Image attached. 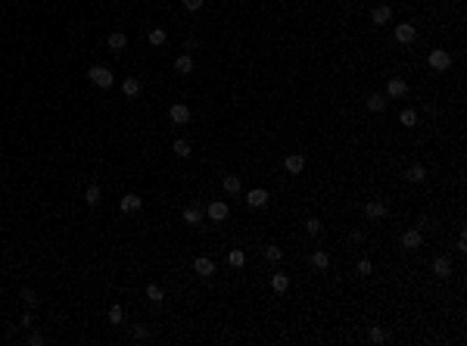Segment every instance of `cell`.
I'll use <instances>...</instances> for the list:
<instances>
[{
	"label": "cell",
	"mask_w": 467,
	"mask_h": 346,
	"mask_svg": "<svg viewBox=\"0 0 467 346\" xmlns=\"http://www.w3.org/2000/svg\"><path fill=\"white\" fill-rule=\"evenodd\" d=\"M227 262H231L234 268H243L246 265V253L243 250H231V253H227Z\"/></svg>",
	"instance_id": "24"
},
{
	"label": "cell",
	"mask_w": 467,
	"mask_h": 346,
	"mask_svg": "<svg viewBox=\"0 0 467 346\" xmlns=\"http://www.w3.org/2000/svg\"><path fill=\"white\" fill-rule=\"evenodd\" d=\"M368 337H371V343H383V340H386V331H383V327H377V324H374L371 331H368Z\"/></svg>",
	"instance_id": "32"
},
{
	"label": "cell",
	"mask_w": 467,
	"mask_h": 346,
	"mask_svg": "<svg viewBox=\"0 0 467 346\" xmlns=\"http://www.w3.org/2000/svg\"><path fill=\"white\" fill-rule=\"evenodd\" d=\"M22 300H25V302H28V306H31V302H38V293L31 290V287H22Z\"/></svg>",
	"instance_id": "35"
},
{
	"label": "cell",
	"mask_w": 467,
	"mask_h": 346,
	"mask_svg": "<svg viewBox=\"0 0 467 346\" xmlns=\"http://www.w3.org/2000/svg\"><path fill=\"white\" fill-rule=\"evenodd\" d=\"M389 19H393V10H389V6H374L371 10V22L374 25H386Z\"/></svg>",
	"instance_id": "10"
},
{
	"label": "cell",
	"mask_w": 467,
	"mask_h": 346,
	"mask_svg": "<svg viewBox=\"0 0 467 346\" xmlns=\"http://www.w3.org/2000/svg\"><path fill=\"white\" fill-rule=\"evenodd\" d=\"M84 200H88L90 206H97V203H100V187H97V184H90V187L84 190Z\"/></svg>",
	"instance_id": "29"
},
{
	"label": "cell",
	"mask_w": 467,
	"mask_h": 346,
	"mask_svg": "<svg viewBox=\"0 0 467 346\" xmlns=\"http://www.w3.org/2000/svg\"><path fill=\"white\" fill-rule=\"evenodd\" d=\"M200 218H202V212H200L197 206H187V209H184V222H187V225H200Z\"/></svg>",
	"instance_id": "27"
},
{
	"label": "cell",
	"mask_w": 467,
	"mask_h": 346,
	"mask_svg": "<svg viewBox=\"0 0 467 346\" xmlns=\"http://www.w3.org/2000/svg\"><path fill=\"white\" fill-rule=\"evenodd\" d=\"M311 265L321 268V272H327V268H330V256L324 250H315V253H311Z\"/></svg>",
	"instance_id": "17"
},
{
	"label": "cell",
	"mask_w": 467,
	"mask_h": 346,
	"mask_svg": "<svg viewBox=\"0 0 467 346\" xmlns=\"http://www.w3.org/2000/svg\"><path fill=\"white\" fill-rule=\"evenodd\" d=\"M414 35H418V31H414V25H408V22L396 25V41H399V44H411Z\"/></svg>",
	"instance_id": "6"
},
{
	"label": "cell",
	"mask_w": 467,
	"mask_h": 346,
	"mask_svg": "<svg viewBox=\"0 0 467 346\" xmlns=\"http://www.w3.org/2000/svg\"><path fill=\"white\" fill-rule=\"evenodd\" d=\"M193 272H197L200 277H209V275H215V262L206 259V256H200V259H193Z\"/></svg>",
	"instance_id": "5"
},
{
	"label": "cell",
	"mask_w": 467,
	"mask_h": 346,
	"mask_svg": "<svg viewBox=\"0 0 467 346\" xmlns=\"http://www.w3.org/2000/svg\"><path fill=\"white\" fill-rule=\"evenodd\" d=\"M284 168H287L290 175H302V168H305V159H302L299 153H290V156L284 159Z\"/></svg>",
	"instance_id": "8"
},
{
	"label": "cell",
	"mask_w": 467,
	"mask_h": 346,
	"mask_svg": "<svg viewBox=\"0 0 467 346\" xmlns=\"http://www.w3.org/2000/svg\"><path fill=\"white\" fill-rule=\"evenodd\" d=\"M147 300H150V302H156V306H159V302L165 300L162 287H159V284H147Z\"/></svg>",
	"instance_id": "21"
},
{
	"label": "cell",
	"mask_w": 467,
	"mask_h": 346,
	"mask_svg": "<svg viewBox=\"0 0 467 346\" xmlns=\"http://www.w3.org/2000/svg\"><path fill=\"white\" fill-rule=\"evenodd\" d=\"M122 94H125V97H137V94H140V78L128 75V78L122 81Z\"/></svg>",
	"instance_id": "14"
},
{
	"label": "cell",
	"mask_w": 467,
	"mask_h": 346,
	"mask_svg": "<svg viewBox=\"0 0 467 346\" xmlns=\"http://www.w3.org/2000/svg\"><path fill=\"white\" fill-rule=\"evenodd\" d=\"M321 228H324V225H321V218H309V222H305V231H309L311 237H318Z\"/></svg>",
	"instance_id": "31"
},
{
	"label": "cell",
	"mask_w": 467,
	"mask_h": 346,
	"mask_svg": "<svg viewBox=\"0 0 467 346\" xmlns=\"http://www.w3.org/2000/svg\"><path fill=\"white\" fill-rule=\"evenodd\" d=\"M88 78L97 84V88H112V72H109L106 66H90Z\"/></svg>",
	"instance_id": "1"
},
{
	"label": "cell",
	"mask_w": 467,
	"mask_h": 346,
	"mask_svg": "<svg viewBox=\"0 0 467 346\" xmlns=\"http://www.w3.org/2000/svg\"><path fill=\"white\" fill-rule=\"evenodd\" d=\"M364 215H368L371 222H377V218H383V215H386V206L380 203V200H371V203L364 206Z\"/></svg>",
	"instance_id": "11"
},
{
	"label": "cell",
	"mask_w": 467,
	"mask_h": 346,
	"mask_svg": "<svg viewBox=\"0 0 467 346\" xmlns=\"http://www.w3.org/2000/svg\"><path fill=\"white\" fill-rule=\"evenodd\" d=\"M430 66L436 72H445L448 66H452V56H448V50H433L430 53Z\"/></svg>",
	"instance_id": "2"
},
{
	"label": "cell",
	"mask_w": 467,
	"mask_h": 346,
	"mask_svg": "<svg viewBox=\"0 0 467 346\" xmlns=\"http://www.w3.org/2000/svg\"><path fill=\"white\" fill-rule=\"evenodd\" d=\"M287 287H290V277L287 275H280V272L271 275V290L274 293H287Z\"/></svg>",
	"instance_id": "16"
},
{
	"label": "cell",
	"mask_w": 467,
	"mask_h": 346,
	"mask_svg": "<svg viewBox=\"0 0 467 346\" xmlns=\"http://www.w3.org/2000/svg\"><path fill=\"white\" fill-rule=\"evenodd\" d=\"M165 38H168V35H165V28H150V44H153V47H162V44H165Z\"/></svg>",
	"instance_id": "26"
},
{
	"label": "cell",
	"mask_w": 467,
	"mask_h": 346,
	"mask_svg": "<svg viewBox=\"0 0 467 346\" xmlns=\"http://www.w3.org/2000/svg\"><path fill=\"white\" fill-rule=\"evenodd\" d=\"M246 203H249L252 209H262L268 203V190H262V187H256V190H249V197H246Z\"/></svg>",
	"instance_id": "12"
},
{
	"label": "cell",
	"mask_w": 467,
	"mask_h": 346,
	"mask_svg": "<svg viewBox=\"0 0 467 346\" xmlns=\"http://www.w3.org/2000/svg\"><path fill=\"white\" fill-rule=\"evenodd\" d=\"M371 272H374L371 259H361V262H358V275H371Z\"/></svg>",
	"instance_id": "36"
},
{
	"label": "cell",
	"mask_w": 467,
	"mask_h": 346,
	"mask_svg": "<svg viewBox=\"0 0 467 346\" xmlns=\"http://www.w3.org/2000/svg\"><path fill=\"white\" fill-rule=\"evenodd\" d=\"M386 94H389V97H405V94H408V84H405L402 78H389Z\"/></svg>",
	"instance_id": "13"
},
{
	"label": "cell",
	"mask_w": 467,
	"mask_h": 346,
	"mask_svg": "<svg viewBox=\"0 0 467 346\" xmlns=\"http://www.w3.org/2000/svg\"><path fill=\"white\" fill-rule=\"evenodd\" d=\"M280 256H284V250H280V247H274V243H271V247L265 250V259H268V262H277Z\"/></svg>",
	"instance_id": "33"
},
{
	"label": "cell",
	"mask_w": 467,
	"mask_h": 346,
	"mask_svg": "<svg viewBox=\"0 0 467 346\" xmlns=\"http://www.w3.org/2000/svg\"><path fill=\"white\" fill-rule=\"evenodd\" d=\"M405 178H408L411 184H421L423 178H427V168H423V165H411L408 172H405Z\"/></svg>",
	"instance_id": "19"
},
{
	"label": "cell",
	"mask_w": 467,
	"mask_h": 346,
	"mask_svg": "<svg viewBox=\"0 0 467 346\" xmlns=\"http://www.w3.org/2000/svg\"><path fill=\"white\" fill-rule=\"evenodd\" d=\"M206 212H209V218H212V222H224V218H227V212H231V209H227V203H224V200H212Z\"/></svg>",
	"instance_id": "3"
},
{
	"label": "cell",
	"mask_w": 467,
	"mask_h": 346,
	"mask_svg": "<svg viewBox=\"0 0 467 346\" xmlns=\"http://www.w3.org/2000/svg\"><path fill=\"white\" fill-rule=\"evenodd\" d=\"M134 337L143 340V337H147V327H143V324H134Z\"/></svg>",
	"instance_id": "37"
},
{
	"label": "cell",
	"mask_w": 467,
	"mask_h": 346,
	"mask_svg": "<svg viewBox=\"0 0 467 346\" xmlns=\"http://www.w3.org/2000/svg\"><path fill=\"white\" fill-rule=\"evenodd\" d=\"M421 243H423L421 231H405V234H402V247H405V250H418Z\"/></svg>",
	"instance_id": "15"
},
{
	"label": "cell",
	"mask_w": 467,
	"mask_h": 346,
	"mask_svg": "<svg viewBox=\"0 0 467 346\" xmlns=\"http://www.w3.org/2000/svg\"><path fill=\"white\" fill-rule=\"evenodd\" d=\"M168 119H172L175 125H187V122H190V109H187L184 103H172V109H168Z\"/></svg>",
	"instance_id": "4"
},
{
	"label": "cell",
	"mask_w": 467,
	"mask_h": 346,
	"mask_svg": "<svg viewBox=\"0 0 467 346\" xmlns=\"http://www.w3.org/2000/svg\"><path fill=\"white\" fill-rule=\"evenodd\" d=\"M202 3H206V0H184V10H190V13H200V10H202Z\"/></svg>",
	"instance_id": "34"
},
{
	"label": "cell",
	"mask_w": 467,
	"mask_h": 346,
	"mask_svg": "<svg viewBox=\"0 0 467 346\" xmlns=\"http://www.w3.org/2000/svg\"><path fill=\"white\" fill-rule=\"evenodd\" d=\"M399 122H402L405 128H414V125H418V113H414V109H402V113H399Z\"/></svg>",
	"instance_id": "23"
},
{
	"label": "cell",
	"mask_w": 467,
	"mask_h": 346,
	"mask_svg": "<svg viewBox=\"0 0 467 346\" xmlns=\"http://www.w3.org/2000/svg\"><path fill=\"white\" fill-rule=\"evenodd\" d=\"M125 47H128V38H125L122 31H115V35H109V50H115V53H118V50H125Z\"/></svg>",
	"instance_id": "20"
},
{
	"label": "cell",
	"mask_w": 467,
	"mask_h": 346,
	"mask_svg": "<svg viewBox=\"0 0 467 346\" xmlns=\"http://www.w3.org/2000/svg\"><path fill=\"white\" fill-rule=\"evenodd\" d=\"M175 69L181 72V75H190V72H193V60H190L187 53H184V56H178V60H175Z\"/></svg>",
	"instance_id": "22"
},
{
	"label": "cell",
	"mask_w": 467,
	"mask_h": 346,
	"mask_svg": "<svg viewBox=\"0 0 467 346\" xmlns=\"http://www.w3.org/2000/svg\"><path fill=\"white\" fill-rule=\"evenodd\" d=\"M190 153H193V150H190V143H187V140H175V156H181V159H187Z\"/></svg>",
	"instance_id": "30"
},
{
	"label": "cell",
	"mask_w": 467,
	"mask_h": 346,
	"mask_svg": "<svg viewBox=\"0 0 467 346\" xmlns=\"http://www.w3.org/2000/svg\"><path fill=\"white\" fill-rule=\"evenodd\" d=\"M433 275H436V277H448V275H452V262H448V256H436V259H433Z\"/></svg>",
	"instance_id": "9"
},
{
	"label": "cell",
	"mask_w": 467,
	"mask_h": 346,
	"mask_svg": "<svg viewBox=\"0 0 467 346\" xmlns=\"http://www.w3.org/2000/svg\"><path fill=\"white\" fill-rule=\"evenodd\" d=\"M28 343H31V346H41V343H44V337H41V334H31Z\"/></svg>",
	"instance_id": "38"
},
{
	"label": "cell",
	"mask_w": 467,
	"mask_h": 346,
	"mask_svg": "<svg viewBox=\"0 0 467 346\" xmlns=\"http://www.w3.org/2000/svg\"><path fill=\"white\" fill-rule=\"evenodd\" d=\"M224 193H240V178L237 175H224Z\"/></svg>",
	"instance_id": "28"
},
{
	"label": "cell",
	"mask_w": 467,
	"mask_h": 346,
	"mask_svg": "<svg viewBox=\"0 0 467 346\" xmlns=\"http://www.w3.org/2000/svg\"><path fill=\"white\" fill-rule=\"evenodd\" d=\"M122 322H125V309L118 306V302L109 306V324H122Z\"/></svg>",
	"instance_id": "25"
},
{
	"label": "cell",
	"mask_w": 467,
	"mask_h": 346,
	"mask_svg": "<svg viewBox=\"0 0 467 346\" xmlns=\"http://www.w3.org/2000/svg\"><path fill=\"white\" fill-rule=\"evenodd\" d=\"M364 106H368L371 113H383V109H386V100L380 97V94H371L368 100H364Z\"/></svg>",
	"instance_id": "18"
},
{
	"label": "cell",
	"mask_w": 467,
	"mask_h": 346,
	"mask_svg": "<svg viewBox=\"0 0 467 346\" xmlns=\"http://www.w3.org/2000/svg\"><path fill=\"white\" fill-rule=\"evenodd\" d=\"M140 206H143V200L137 197V193H125L122 203H118V209H122V212H137Z\"/></svg>",
	"instance_id": "7"
}]
</instances>
